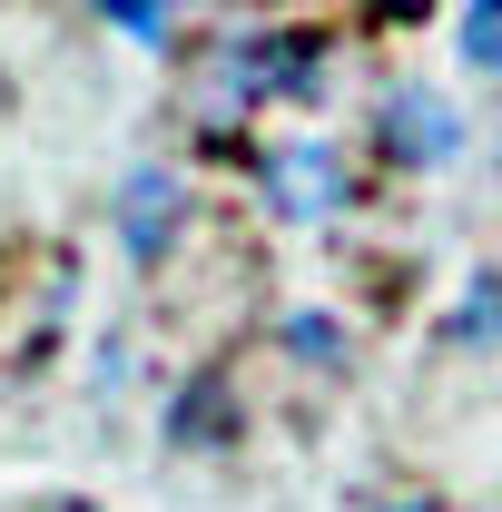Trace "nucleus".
Segmentation results:
<instances>
[{"label": "nucleus", "mask_w": 502, "mask_h": 512, "mask_svg": "<svg viewBox=\"0 0 502 512\" xmlns=\"http://www.w3.org/2000/svg\"><path fill=\"white\" fill-rule=\"evenodd\" d=\"M276 89H315V50L306 40H217L197 69V119H237Z\"/></svg>", "instance_id": "nucleus-1"}, {"label": "nucleus", "mask_w": 502, "mask_h": 512, "mask_svg": "<svg viewBox=\"0 0 502 512\" xmlns=\"http://www.w3.org/2000/svg\"><path fill=\"white\" fill-rule=\"evenodd\" d=\"M266 197H276V217L325 227V217L355 197V178H345V158H335L325 138H276V148H266Z\"/></svg>", "instance_id": "nucleus-2"}, {"label": "nucleus", "mask_w": 502, "mask_h": 512, "mask_svg": "<svg viewBox=\"0 0 502 512\" xmlns=\"http://www.w3.org/2000/svg\"><path fill=\"white\" fill-rule=\"evenodd\" d=\"M375 148L394 168H443V158L463 148V119H453V99H434V89H384Z\"/></svg>", "instance_id": "nucleus-3"}, {"label": "nucleus", "mask_w": 502, "mask_h": 512, "mask_svg": "<svg viewBox=\"0 0 502 512\" xmlns=\"http://www.w3.org/2000/svg\"><path fill=\"white\" fill-rule=\"evenodd\" d=\"M178 237H188V188H178L168 168H128V188H119V247L138 256V266H158Z\"/></svg>", "instance_id": "nucleus-4"}, {"label": "nucleus", "mask_w": 502, "mask_h": 512, "mask_svg": "<svg viewBox=\"0 0 502 512\" xmlns=\"http://www.w3.org/2000/svg\"><path fill=\"white\" fill-rule=\"evenodd\" d=\"M168 444H188V453L227 444V384L217 375H188L178 394H168Z\"/></svg>", "instance_id": "nucleus-5"}, {"label": "nucleus", "mask_w": 502, "mask_h": 512, "mask_svg": "<svg viewBox=\"0 0 502 512\" xmlns=\"http://www.w3.org/2000/svg\"><path fill=\"white\" fill-rule=\"evenodd\" d=\"M286 355L335 375V365H345V325H335V316H315V306H296V316H286Z\"/></svg>", "instance_id": "nucleus-6"}, {"label": "nucleus", "mask_w": 502, "mask_h": 512, "mask_svg": "<svg viewBox=\"0 0 502 512\" xmlns=\"http://www.w3.org/2000/svg\"><path fill=\"white\" fill-rule=\"evenodd\" d=\"M453 345H502V276H473L453 306Z\"/></svg>", "instance_id": "nucleus-7"}, {"label": "nucleus", "mask_w": 502, "mask_h": 512, "mask_svg": "<svg viewBox=\"0 0 502 512\" xmlns=\"http://www.w3.org/2000/svg\"><path fill=\"white\" fill-rule=\"evenodd\" d=\"M463 60L502 79V0H463Z\"/></svg>", "instance_id": "nucleus-8"}, {"label": "nucleus", "mask_w": 502, "mask_h": 512, "mask_svg": "<svg viewBox=\"0 0 502 512\" xmlns=\"http://www.w3.org/2000/svg\"><path fill=\"white\" fill-rule=\"evenodd\" d=\"M109 20H119L138 50H168V20H178V0H99Z\"/></svg>", "instance_id": "nucleus-9"}, {"label": "nucleus", "mask_w": 502, "mask_h": 512, "mask_svg": "<svg viewBox=\"0 0 502 512\" xmlns=\"http://www.w3.org/2000/svg\"><path fill=\"white\" fill-rule=\"evenodd\" d=\"M365 512H434L424 493H384V503H365Z\"/></svg>", "instance_id": "nucleus-10"}, {"label": "nucleus", "mask_w": 502, "mask_h": 512, "mask_svg": "<svg viewBox=\"0 0 502 512\" xmlns=\"http://www.w3.org/2000/svg\"><path fill=\"white\" fill-rule=\"evenodd\" d=\"M50 512H99V503H50Z\"/></svg>", "instance_id": "nucleus-11"}]
</instances>
